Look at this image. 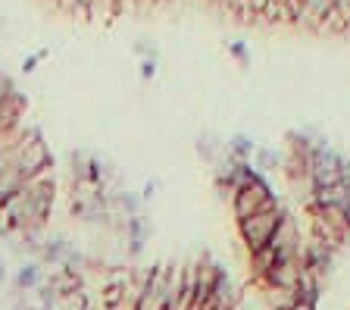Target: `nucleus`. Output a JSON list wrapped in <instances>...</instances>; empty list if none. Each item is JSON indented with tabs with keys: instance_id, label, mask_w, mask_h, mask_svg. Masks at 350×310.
<instances>
[{
	"instance_id": "1",
	"label": "nucleus",
	"mask_w": 350,
	"mask_h": 310,
	"mask_svg": "<svg viewBox=\"0 0 350 310\" xmlns=\"http://www.w3.org/2000/svg\"><path fill=\"white\" fill-rule=\"evenodd\" d=\"M53 194H57L53 172H41V176L29 179L19 194H13L7 204L0 207V216L7 220L10 232L13 235L44 232V226H47V220L53 214Z\"/></svg>"
},
{
	"instance_id": "2",
	"label": "nucleus",
	"mask_w": 350,
	"mask_h": 310,
	"mask_svg": "<svg viewBox=\"0 0 350 310\" xmlns=\"http://www.w3.org/2000/svg\"><path fill=\"white\" fill-rule=\"evenodd\" d=\"M16 170L25 179H35V176H41V172L53 170V157H51L47 141L31 126H22V141L16 144Z\"/></svg>"
},
{
	"instance_id": "3",
	"label": "nucleus",
	"mask_w": 350,
	"mask_h": 310,
	"mask_svg": "<svg viewBox=\"0 0 350 310\" xmlns=\"http://www.w3.org/2000/svg\"><path fill=\"white\" fill-rule=\"evenodd\" d=\"M284 214H288V210H284L282 204H275V207H269V210H262V214H254V216L238 222L241 242H244L247 254H256V251H262V248H269V238L275 235L278 222L284 220Z\"/></svg>"
},
{
	"instance_id": "4",
	"label": "nucleus",
	"mask_w": 350,
	"mask_h": 310,
	"mask_svg": "<svg viewBox=\"0 0 350 310\" xmlns=\"http://www.w3.org/2000/svg\"><path fill=\"white\" fill-rule=\"evenodd\" d=\"M275 204H278L275 194H272L269 182L262 176H256L254 182H247L244 188H238V192L232 194V210H234V216H238V222L254 214H262V210H269V207H275Z\"/></svg>"
},
{
	"instance_id": "5",
	"label": "nucleus",
	"mask_w": 350,
	"mask_h": 310,
	"mask_svg": "<svg viewBox=\"0 0 350 310\" xmlns=\"http://www.w3.org/2000/svg\"><path fill=\"white\" fill-rule=\"evenodd\" d=\"M269 248L278 260H291V257H304V238H300V226L291 214H284V220L278 222L275 235L269 238Z\"/></svg>"
},
{
	"instance_id": "6",
	"label": "nucleus",
	"mask_w": 350,
	"mask_h": 310,
	"mask_svg": "<svg viewBox=\"0 0 350 310\" xmlns=\"http://www.w3.org/2000/svg\"><path fill=\"white\" fill-rule=\"evenodd\" d=\"M341 163H344V157L338 154V151L319 144V148L313 151V163H310V179L316 182V188L341 182Z\"/></svg>"
},
{
	"instance_id": "7",
	"label": "nucleus",
	"mask_w": 350,
	"mask_h": 310,
	"mask_svg": "<svg viewBox=\"0 0 350 310\" xmlns=\"http://www.w3.org/2000/svg\"><path fill=\"white\" fill-rule=\"evenodd\" d=\"M153 226L144 220V216H129L125 220V232H122V257L125 260H138L144 254V244L150 238Z\"/></svg>"
},
{
	"instance_id": "8",
	"label": "nucleus",
	"mask_w": 350,
	"mask_h": 310,
	"mask_svg": "<svg viewBox=\"0 0 350 310\" xmlns=\"http://www.w3.org/2000/svg\"><path fill=\"white\" fill-rule=\"evenodd\" d=\"M300 276H304V257H291V260H278L269 270V276L260 285H282V288H294L297 292Z\"/></svg>"
},
{
	"instance_id": "9",
	"label": "nucleus",
	"mask_w": 350,
	"mask_h": 310,
	"mask_svg": "<svg viewBox=\"0 0 350 310\" xmlns=\"http://www.w3.org/2000/svg\"><path fill=\"white\" fill-rule=\"evenodd\" d=\"M44 276H47V270H44L38 260H22L13 273V295H29V292H35L38 285H44Z\"/></svg>"
},
{
	"instance_id": "10",
	"label": "nucleus",
	"mask_w": 350,
	"mask_h": 310,
	"mask_svg": "<svg viewBox=\"0 0 350 310\" xmlns=\"http://www.w3.org/2000/svg\"><path fill=\"white\" fill-rule=\"evenodd\" d=\"M44 285L53 288L57 295H75V292L88 288V279L79 273H69L63 266H53V270H47V276H44Z\"/></svg>"
},
{
	"instance_id": "11",
	"label": "nucleus",
	"mask_w": 350,
	"mask_h": 310,
	"mask_svg": "<svg viewBox=\"0 0 350 310\" xmlns=\"http://www.w3.org/2000/svg\"><path fill=\"white\" fill-rule=\"evenodd\" d=\"M72 248V242L63 235V232H57V235H44V251H41V257H38V263L47 270V266H59L63 263V257H66V251Z\"/></svg>"
},
{
	"instance_id": "12",
	"label": "nucleus",
	"mask_w": 350,
	"mask_h": 310,
	"mask_svg": "<svg viewBox=\"0 0 350 310\" xmlns=\"http://www.w3.org/2000/svg\"><path fill=\"white\" fill-rule=\"evenodd\" d=\"M338 0H304V16H300L297 25H306V29L319 31L322 23H325V16L335 10Z\"/></svg>"
},
{
	"instance_id": "13",
	"label": "nucleus",
	"mask_w": 350,
	"mask_h": 310,
	"mask_svg": "<svg viewBox=\"0 0 350 310\" xmlns=\"http://www.w3.org/2000/svg\"><path fill=\"white\" fill-rule=\"evenodd\" d=\"M91 166H94V154L75 148L69 154V176H72V188L79 185H91Z\"/></svg>"
},
{
	"instance_id": "14",
	"label": "nucleus",
	"mask_w": 350,
	"mask_h": 310,
	"mask_svg": "<svg viewBox=\"0 0 350 310\" xmlns=\"http://www.w3.org/2000/svg\"><path fill=\"white\" fill-rule=\"evenodd\" d=\"M262 288V301L269 304V310H294V304L300 301L294 288H282V285H260Z\"/></svg>"
},
{
	"instance_id": "15",
	"label": "nucleus",
	"mask_w": 350,
	"mask_h": 310,
	"mask_svg": "<svg viewBox=\"0 0 350 310\" xmlns=\"http://www.w3.org/2000/svg\"><path fill=\"white\" fill-rule=\"evenodd\" d=\"M29 182V179L22 176L19 170H16V163H10L7 170L0 172V207L7 204L10 198H13V194H19L22 192V185Z\"/></svg>"
},
{
	"instance_id": "16",
	"label": "nucleus",
	"mask_w": 350,
	"mask_h": 310,
	"mask_svg": "<svg viewBox=\"0 0 350 310\" xmlns=\"http://www.w3.org/2000/svg\"><path fill=\"white\" fill-rule=\"evenodd\" d=\"M275 266V254H272V248H262V251L250 254V270H254V279L256 285H260L266 276H269V270Z\"/></svg>"
},
{
	"instance_id": "17",
	"label": "nucleus",
	"mask_w": 350,
	"mask_h": 310,
	"mask_svg": "<svg viewBox=\"0 0 350 310\" xmlns=\"http://www.w3.org/2000/svg\"><path fill=\"white\" fill-rule=\"evenodd\" d=\"M226 151L234 157V160H250V157H254V151H256V144L247 138V135H234V138L226 144Z\"/></svg>"
},
{
	"instance_id": "18",
	"label": "nucleus",
	"mask_w": 350,
	"mask_h": 310,
	"mask_svg": "<svg viewBox=\"0 0 350 310\" xmlns=\"http://www.w3.org/2000/svg\"><path fill=\"white\" fill-rule=\"evenodd\" d=\"M275 166H282V157L275 151H269V148L254 151V170H275Z\"/></svg>"
},
{
	"instance_id": "19",
	"label": "nucleus",
	"mask_w": 350,
	"mask_h": 310,
	"mask_svg": "<svg viewBox=\"0 0 350 310\" xmlns=\"http://www.w3.org/2000/svg\"><path fill=\"white\" fill-rule=\"evenodd\" d=\"M53 310H85V288L75 292V295H59Z\"/></svg>"
},
{
	"instance_id": "20",
	"label": "nucleus",
	"mask_w": 350,
	"mask_h": 310,
	"mask_svg": "<svg viewBox=\"0 0 350 310\" xmlns=\"http://www.w3.org/2000/svg\"><path fill=\"white\" fill-rule=\"evenodd\" d=\"M13 94H19V88H16V81L10 79L7 73H0V103H7Z\"/></svg>"
},
{
	"instance_id": "21",
	"label": "nucleus",
	"mask_w": 350,
	"mask_h": 310,
	"mask_svg": "<svg viewBox=\"0 0 350 310\" xmlns=\"http://www.w3.org/2000/svg\"><path fill=\"white\" fill-rule=\"evenodd\" d=\"M135 51H138L144 60H157V57H160V51H157V47H153V41H147V38H138Z\"/></svg>"
},
{
	"instance_id": "22",
	"label": "nucleus",
	"mask_w": 350,
	"mask_h": 310,
	"mask_svg": "<svg viewBox=\"0 0 350 310\" xmlns=\"http://www.w3.org/2000/svg\"><path fill=\"white\" fill-rule=\"evenodd\" d=\"M44 57H47V51H38V53H31V57H25L22 60V69H25V73H35V66L41 63Z\"/></svg>"
},
{
	"instance_id": "23",
	"label": "nucleus",
	"mask_w": 350,
	"mask_h": 310,
	"mask_svg": "<svg viewBox=\"0 0 350 310\" xmlns=\"http://www.w3.org/2000/svg\"><path fill=\"white\" fill-rule=\"evenodd\" d=\"M157 75V60H141V79H153Z\"/></svg>"
},
{
	"instance_id": "24",
	"label": "nucleus",
	"mask_w": 350,
	"mask_h": 310,
	"mask_svg": "<svg viewBox=\"0 0 350 310\" xmlns=\"http://www.w3.org/2000/svg\"><path fill=\"white\" fill-rule=\"evenodd\" d=\"M341 182L350 188V157H344V163H341Z\"/></svg>"
},
{
	"instance_id": "25",
	"label": "nucleus",
	"mask_w": 350,
	"mask_h": 310,
	"mask_svg": "<svg viewBox=\"0 0 350 310\" xmlns=\"http://www.w3.org/2000/svg\"><path fill=\"white\" fill-rule=\"evenodd\" d=\"M232 57L247 60V51H244V41H234V44H232Z\"/></svg>"
},
{
	"instance_id": "26",
	"label": "nucleus",
	"mask_w": 350,
	"mask_h": 310,
	"mask_svg": "<svg viewBox=\"0 0 350 310\" xmlns=\"http://www.w3.org/2000/svg\"><path fill=\"white\" fill-rule=\"evenodd\" d=\"M13 238V232H10V226H7V220L0 216V242H10Z\"/></svg>"
},
{
	"instance_id": "27",
	"label": "nucleus",
	"mask_w": 350,
	"mask_h": 310,
	"mask_svg": "<svg viewBox=\"0 0 350 310\" xmlns=\"http://www.w3.org/2000/svg\"><path fill=\"white\" fill-rule=\"evenodd\" d=\"M157 188H160V185H157V182H147V185H144V192H141V201H150Z\"/></svg>"
},
{
	"instance_id": "28",
	"label": "nucleus",
	"mask_w": 350,
	"mask_h": 310,
	"mask_svg": "<svg viewBox=\"0 0 350 310\" xmlns=\"http://www.w3.org/2000/svg\"><path fill=\"white\" fill-rule=\"evenodd\" d=\"M10 282V270H7V260L0 257V285H7Z\"/></svg>"
},
{
	"instance_id": "29",
	"label": "nucleus",
	"mask_w": 350,
	"mask_h": 310,
	"mask_svg": "<svg viewBox=\"0 0 350 310\" xmlns=\"http://www.w3.org/2000/svg\"><path fill=\"white\" fill-rule=\"evenodd\" d=\"M294 310H316V307H310V304H304V301H297V304H294Z\"/></svg>"
}]
</instances>
